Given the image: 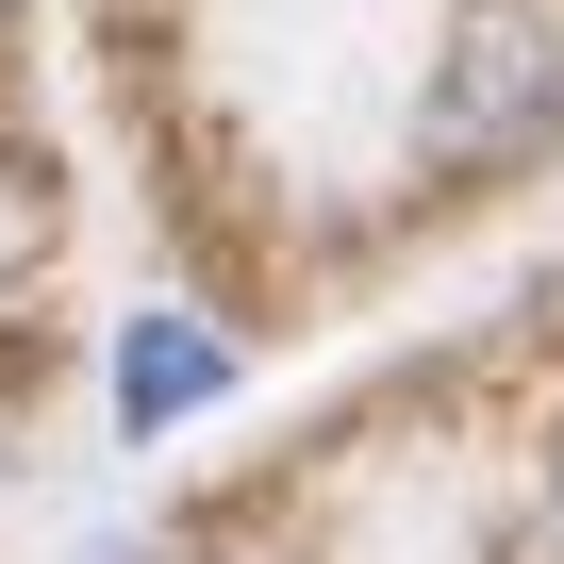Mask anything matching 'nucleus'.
<instances>
[{
	"label": "nucleus",
	"mask_w": 564,
	"mask_h": 564,
	"mask_svg": "<svg viewBox=\"0 0 564 564\" xmlns=\"http://www.w3.org/2000/svg\"><path fill=\"white\" fill-rule=\"evenodd\" d=\"M100 382H117V432L150 448V432H183V415H216V399H232V333H216V316H183V300H150V316L117 333V366H100Z\"/></svg>",
	"instance_id": "f03ea898"
},
{
	"label": "nucleus",
	"mask_w": 564,
	"mask_h": 564,
	"mask_svg": "<svg viewBox=\"0 0 564 564\" xmlns=\"http://www.w3.org/2000/svg\"><path fill=\"white\" fill-rule=\"evenodd\" d=\"M0 18H18V0H0Z\"/></svg>",
	"instance_id": "7ed1b4c3"
},
{
	"label": "nucleus",
	"mask_w": 564,
	"mask_h": 564,
	"mask_svg": "<svg viewBox=\"0 0 564 564\" xmlns=\"http://www.w3.org/2000/svg\"><path fill=\"white\" fill-rule=\"evenodd\" d=\"M564 133V0H465L448 51H432V100H415V150L432 166H514Z\"/></svg>",
	"instance_id": "f257e3e1"
}]
</instances>
